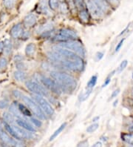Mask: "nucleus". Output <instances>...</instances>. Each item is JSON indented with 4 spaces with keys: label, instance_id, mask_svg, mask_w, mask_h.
Listing matches in <instances>:
<instances>
[{
    "label": "nucleus",
    "instance_id": "nucleus-1",
    "mask_svg": "<svg viewBox=\"0 0 133 147\" xmlns=\"http://www.w3.org/2000/svg\"><path fill=\"white\" fill-rule=\"evenodd\" d=\"M53 50L48 53V57L51 61L61 65L73 71H81L84 69L83 59L76 54L63 48H55Z\"/></svg>",
    "mask_w": 133,
    "mask_h": 147
},
{
    "label": "nucleus",
    "instance_id": "nucleus-2",
    "mask_svg": "<svg viewBox=\"0 0 133 147\" xmlns=\"http://www.w3.org/2000/svg\"><path fill=\"white\" fill-rule=\"evenodd\" d=\"M52 78L60 86L61 90L72 92L77 87V81L73 76L60 71H52L50 73Z\"/></svg>",
    "mask_w": 133,
    "mask_h": 147
},
{
    "label": "nucleus",
    "instance_id": "nucleus-3",
    "mask_svg": "<svg viewBox=\"0 0 133 147\" xmlns=\"http://www.w3.org/2000/svg\"><path fill=\"white\" fill-rule=\"evenodd\" d=\"M4 126H5V129H6V131L16 140H25V139H30L32 137L30 131L22 129L18 125L16 126L14 123L10 125L7 123H5Z\"/></svg>",
    "mask_w": 133,
    "mask_h": 147
},
{
    "label": "nucleus",
    "instance_id": "nucleus-4",
    "mask_svg": "<svg viewBox=\"0 0 133 147\" xmlns=\"http://www.w3.org/2000/svg\"><path fill=\"white\" fill-rule=\"evenodd\" d=\"M21 99L22 100L25 106L28 108L29 110L31 111V113L33 114L36 117H38L39 119H41V120L46 119V115L44 114V112L41 110L40 106L35 102L34 100L23 94L21 97Z\"/></svg>",
    "mask_w": 133,
    "mask_h": 147
},
{
    "label": "nucleus",
    "instance_id": "nucleus-5",
    "mask_svg": "<svg viewBox=\"0 0 133 147\" xmlns=\"http://www.w3.org/2000/svg\"><path fill=\"white\" fill-rule=\"evenodd\" d=\"M59 46L63 49H68L76 54L81 57H84L86 55V50L84 45L76 40H70V41L63 42L59 44Z\"/></svg>",
    "mask_w": 133,
    "mask_h": 147
},
{
    "label": "nucleus",
    "instance_id": "nucleus-6",
    "mask_svg": "<svg viewBox=\"0 0 133 147\" xmlns=\"http://www.w3.org/2000/svg\"><path fill=\"white\" fill-rule=\"evenodd\" d=\"M78 37L76 32L71 29L64 28L61 29L59 34L53 36V40L55 41H59L61 42L70 41V40H75Z\"/></svg>",
    "mask_w": 133,
    "mask_h": 147
},
{
    "label": "nucleus",
    "instance_id": "nucleus-7",
    "mask_svg": "<svg viewBox=\"0 0 133 147\" xmlns=\"http://www.w3.org/2000/svg\"><path fill=\"white\" fill-rule=\"evenodd\" d=\"M25 86L27 89L30 90V92L35 94V95H39L42 97L48 96V92L44 88V86H41L40 84L33 80H27L25 83Z\"/></svg>",
    "mask_w": 133,
    "mask_h": 147
},
{
    "label": "nucleus",
    "instance_id": "nucleus-8",
    "mask_svg": "<svg viewBox=\"0 0 133 147\" xmlns=\"http://www.w3.org/2000/svg\"><path fill=\"white\" fill-rule=\"evenodd\" d=\"M33 97L34 100L40 106V108L44 111L45 115H47L48 116H53L54 115L55 111H54L53 108L52 107L51 105L48 102V101L44 97L35 94L33 96Z\"/></svg>",
    "mask_w": 133,
    "mask_h": 147
},
{
    "label": "nucleus",
    "instance_id": "nucleus-9",
    "mask_svg": "<svg viewBox=\"0 0 133 147\" xmlns=\"http://www.w3.org/2000/svg\"><path fill=\"white\" fill-rule=\"evenodd\" d=\"M40 80L44 86V87H46L47 89L50 90V92L56 94H60L61 92H62L61 88L59 86V84L52 78L47 77L45 76H41Z\"/></svg>",
    "mask_w": 133,
    "mask_h": 147
},
{
    "label": "nucleus",
    "instance_id": "nucleus-10",
    "mask_svg": "<svg viewBox=\"0 0 133 147\" xmlns=\"http://www.w3.org/2000/svg\"><path fill=\"white\" fill-rule=\"evenodd\" d=\"M84 2L86 3V5H87L90 13L94 17L98 18V17H101L102 16L103 11L100 9L98 6L93 1H92V0H84Z\"/></svg>",
    "mask_w": 133,
    "mask_h": 147
},
{
    "label": "nucleus",
    "instance_id": "nucleus-11",
    "mask_svg": "<svg viewBox=\"0 0 133 147\" xmlns=\"http://www.w3.org/2000/svg\"><path fill=\"white\" fill-rule=\"evenodd\" d=\"M16 123L18 126H20L22 129H25L27 131L30 132H34L35 131V129L34 128V126L30 122H28V120H25L24 118H16L15 120Z\"/></svg>",
    "mask_w": 133,
    "mask_h": 147
},
{
    "label": "nucleus",
    "instance_id": "nucleus-12",
    "mask_svg": "<svg viewBox=\"0 0 133 147\" xmlns=\"http://www.w3.org/2000/svg\"><path fill=\"white\" fill-rule=\"evenodd\" d=\"M36 22H37V16L34 13H30L27 15L24 19V25L27 28L32 27L33 25H35Z\"/></svg>",
    "mask_w": 133,
    "mask_h": 147
},
{
    "label": "nucleus",
    "instance_id": "nucleus-13",
    "mask_svg": "<svg viewBox=\"0 0 133 147\" xmlns=\"http://www.w3.org/2000/svg\"><path fill=\"white\" fill-rule=\"evenodd\" d=\"M22 31H23V29H22L21 23H17L14 26H13V28H11V35L13 38L16 39V38L19 37L21 36Z\"/></svg>",
    "mask_w": 133,
    "mask_h": 147
},
{
    "label": "nucleus",
    "instance_id": "nucleus-14",
    "mask_svg": "<svg viewBox=\"0 0 133 147\" xmlns=\"http://www.w3.org/2000/svg\"><path fill=\"white\" fill-rule=\"evenodd\" d=\"M18 109L19 110L20 113L23 117H32V113L31 111L29 110V109L25 106V104H22V103H19L17 105Z\"/></svg>",
    "mask_w": 133,
    "mask_h": 147
},
{
    "label": "nucleus",
    "instance_id": "nucleus-15",
    "mask_svg": "<svg viewBox=\"0 0 133 147\" xmlns=\"http://www.w3.org/2000/svg\"><path fill=\"white\" fill-rule=\"evenodd\" d=\"M98 6L100 9L101 11L104 12V11H107L109 9H110V5L109 4L106 2V0H92Z\"/></svg>",
    "mask_w": 133,
    "mask_h": 147
},
{
    "label": "nucleus",
    "instance_id": "nucleus-16",
    "mask_svg": "<svg viewBox=\"0 0 133 147\" xmlns=\"http://www.w3.org/2000/svg\"><path fill=\"white\" fill-rule=\"evenodd\" d=\"M13 77H14L16 80L19 81V82H22V81H25V80H27V74L25 73L24 71L18 70L14 72V74H13Z\"/></svg>",
    "mask_w": 133,
    "mask_h": 147
},
{
    "label": "nucleus",
    "instance_id": "nucleus-17",
    "mask_svg": "<svg viewBox=\"0 0 133 147\" xmlns=\"http://www.w3.org/2000/svg\"><path fill=\"white\" fill-rule=\"evenodd\" d=\"M66 126H67V123H62L61 125V126H59V127L58 128V129H57L56 130H55V131L53 133V134H52V135L50 136V140H50V141H52V140H53L54 139H55L57 137L60 135L62 131H64V129H65Z\"/></svg>",
    "mask_w": 133,
    "mask_h": 147
},
{
    "label": "nucleus",
    "instance_id": "nucleus-18",
    "mask_svg": "<svg viewBox=\"0 0 133 147\" xmlns=\"http://www.w3.org/2000/svg\"><path fill=\"white\" fill-rule=\"evenodd\" d=\"M10 111L13 115L16 116L17 118H23V117L21 115L19 110L18 109V106L15 103H12L11 106H10Z\"/></svg>",
    "mask_w": 133,
    "mask_h": 147
},
{
    "label": "nucleus",
    "instance_id": "nucleus-19",
    "mask_svg": "<svg viewBox=\"0 0 133 147\" xmlns=\"http://www.w3.org/2000/svg\"><path fill=\"white\" fill-rule=\"evenodd\" d=\"M35 49H36V47H35V44H33V43H30L25 48V54H26L27 56L32 57L35 54Z\"/></svg>",
    "mask_w": 133,
    "mask_h": 147
},
{
    "label": "nucleus",
    "instance_id": "nucleus-20",
    "mask_svg": "<svg viewBox=\"0 0 133 147\" xmlns=\"http://www.w3.org/2000/svg\"><path fill=\"white\" fill-rule=\"evenodd\" d=\"M4 52L6 55H9L12 51V42L10 40H5L4 41Z\"/></svg>",
    "mask_w": 133,
    "mask_h": 147
},
{
    "label": "nucleus",
    "instance_id": "nucleus-21",
    "mask_svg": "<svg viewBox=\"0 0 133 147\" xmlns=\"http://www.w3.org/2000/svg\"><path fill=\"white\" fill-rule=\"evenodd\" d=\"M3 118L4 120H5V123L10 124V125L16 123L15 122V120H15L13 115L11 113H9V112H5V113L3 114Z\"/></svg>",
    "mask_w": 133,
    "mask_h": 147
},
{
    "label": "nucleus",
    "instance_id": "nucleus-22",
    "mask_svg": "<svg viewBox=\"0 0 133 147\" xmlns=\"http://www.w3.org/2000/svg\"><path fill=\"white\" fill-rule=\"evenodd\" d=\"M78 16H79L80 20L84 22H88L89 20H90V15L86 10H82V11H80Z\"/></svg>",
    "mask_w": 133,
    "mask_h": 147
},
{
    "label": "nucleus",
    "instance_id": "nucleus-23",
    "mask_svg": "<svg viewBox=\"0 0 133 147\" xmlns=\"http://www.w3.org/2000/svg\"><path fill=\"white\" fill-rule=\"evenodd\" d=\"M39 12L43 13H47L48 12V7L47 5L46 0H41V1L39 2Z\"/></svg>",
    "mask_w": 133,
    "mask_h": 147
},
{
    "label": "nucleus",
    "instance_id": "nucleus-24",
    "mask_svg": "<svg viewBox=\"0 0 133 147\" xmlns=\"http://www.w3.org/2000/svg\"><path fill=\"white\" fill-rule=\"evenodd\" d=\"M121 138L126 144L133 146V134H123Z\"/></svg>",
    "mask_w": 133,
    "mask_h": 147
},
{
    "label": "nucleus",
    "instance_id": "nucleus-25",
    "mask_svg": "<svg viewBox=\"0 0 133 147\" xmlns=\"http://www.w3.org/2000/svg\"><path fill=\"white\" fill-rule=\"evenodd\" d=\"M97 80H98L97 76L96 75L92 76V77L90 78V80H89L88 83H87V88H88V89H92V88L96 86V83H97Z\"/></svg>",
    "mask_w": 133,
    "mask_h": 147
},
{
    "label": "nucleus",
    "instance_id": "nucleus-26",
    "mask_svg": "<svg viewBox=\"0 0 133 147\" xmlns=\"http://www.w3.org/2000/svg\"><path fill=\"white\" fill-rule=\"evenodd\" d=\"M16 0H3L4 6L7 9H11L14 7Z\"/></svg>",
    "mask_w": 133,
    "mask_h": 147
},
{
    "label": "nucleus",
    "instance_id": "nucleus-27",
    "mask_svg": "<svg viewBox=\"0 0 133 147\" xmlns=\"http://www.w3.org/2000/svg\"><path fill=\"white\" fill-rule=\"evenodd\" d=\"M98 127H99V125H98V123H94L91 124V125H90V126H88V127L87 128V129H86V131H87V133H93L95 132V131L97 130L98 129Z\"/></svg>",
    "mask_w": 133,
    "mask_h": 147
},
{
    "label": "nucleus",
    "instance_id": "nucleus-28",
    "mask_svg": "<svg viewBox=\"0 0 133 147\" xmlns=\"http://www.w3.org/2000/svg\"><path fill=\"white\" fill-rule=\"evenodd\" d=\"M30 123L33 125V126H36V127L39 128L41 127V125H42V123L40 120V119H39L38 117H30Z\"/></svg>",
    "mask_w": 133,
    "mask_h": 147
},
{
    "label": "nucleus",
    "instance_id": "nucleus-29",
    "mask_svg": "<svg viewBox=\"0 0 133 147\" xmlns=\"http://www.w3.org/2000/svg\"><path fill=\"white\" fill-rule=\"evenodd\" d=\"M75 2V5L78 8H79L81 11L82 10H85V2L84 0H73Z\"/></svg>",
    "mask_w": 133,
    "mask_h": 147
},
{
    "label": "nucleus",
    "instance_id": "nucleus-30",
    "mask_svg": "<svg viewBox=\"0 0 133 147\" xmlns=\"http://www.w3.org/2000/svg\"><path fill=\"white\" fill-rule=\"evenodd\" d=\"M7 66V60L5 57L0 58V71L5 70Z\"/></svg>",
    "mask_w": 133,
    "mask_h": 147
},
{
    "label": "nucleus",
    "instance_id": "nucleus-31",
    "mask_svg": "<svg viewBox=\"0 0 133 147\" xmlns=\"http://www.w3.org/2000/svg\"><path fill=\"white\" fill-rule=\"evenodd\" d=\"M49 5H50L51 9H57L59 6V0H50L49 1Z\"/></svg>",
    "mask_w": 133,
    "mask_h": 147
},
{
    "label": "nucleus",
    "instance_id": "nucleus-32",
    "mask_svg": "<svg viewBox=\"0 0 133 147\" xmlns=\"http://www.w3.org/2000/svg\"><path fill=\"white\" fill-rule=\"evenodd\" d=\"M127 65H128V61L126 60V59H124V60H123V61L121 63V64L119 65L118 68V73H121V72H122L123 71H124V69L126 68Z\"/></svg>",
    "mask_w": 133,
    "mask_h": 147
},
{
    "label": "nucleus",
    "instance_id": "nucleus-33",
    "mask_svg": "<svg viewBox=\"0 0 133 147\" xmlns=\"http://www.w3.org/2000/svg\"><path fill=\"white\" fill-rule=\"evenodd\" d=\"M91 90H92V89H88V90H87V91H86L85 92H84V93H82V94H81V96H80V97H79L80 101H84V100H87V99L89 97L90 94Z\"/></svg>",
    "mask_w": 133,
    "mask_h": 147
},
{
    "label": "nucleus",
    "instance_id": "nucleus-34",
    "mask_svg": "<svg viewBox=\"0 0 133 147\" xmlns=\"http://www.w3.org/2000/svg\"><path fill=\"white\" fill-rule=\"evenodd\" d=\"M13 147H26L24 144H22L20 140H16V139H13L11 144Z\"/></svg>",
    "mask_w": 133,
    "mask_h": 147
},
{
    "label": "nucleus",
    "instance_id": "nucleus-35",
    "mask_svg": "<svg viewBox=\"0 0 133 147\" xmlns=\"http://www.w3.org/2000/svg\"><path fill=\"white\" fill-rule=\"evenodd\" d=\"M114 73H115V71H112V73H110V75L106 77V80H105V81H104V83L103 85H102V88H104V87H106V86H107L109 84H110V83L111 82V78H112V77L113 76Z\"/></svg>",
    "mask_w": 133,
    "mask_h": 147
},
{
    "label": "nucleus",
    "instance_id": "nucleus-36",
    "mask_svg": "<svg viewBox=\"0 0 133 147\" xmlns=\"http://www.w3.org/2000/svg\"><path fill=\"white\" fill-rule=\"evenodd\" d=\"M16 67H17L18 69L20 71H25V70H26L27 68V65L22 61L18 62L17 64H16Z\"/></svg>",
    "mask_w": 133,
    "mask_h": 147
},
{
    "label": "nucleus",
    "instance_id": "nucleus-37",
    "mask_svg": "<svg viewBox=\"0 0 133 147\" xmlns=\"http://www.w3.org/2000/svg\"><path fill=\"white\" fill-rule=\"evenodd\" d=\"M76 147H89V142L87 140H84L80 141L77 144Z\"/></svg>",
    "mask_w": 133,
    "mask_h": 147
},
{
    "label": "nucleus",
    "instance_id": "nucleus-38",
    "mask_svg": "<svg viewBox=\"0 0 133 147\" xmlns=\"http://www.w3.org/2000/svg\"><path fill=\"white\" fill-rule=\"evenodd\" d=\"M8 106V102L6 100H0V109H4Z\"/></svg>",
    "mask_w": 133,
    "mask_h": 147
},
{
    "label": "nucleus",
    "instance_id": "nucleus-39",
    "mask_svg": "<svg viewBox=\"0 0 133 147\" xmlns=\"http://www.w3.org/2000/svg\"><path fill=\"white\" fill-rule=\"evenodd\" d=\"M124 40H125V39H122V40H121V41L119 42L117 44V45H116V47H115V52H118L119 51H120V49H121V47H122L123 44H124Z\"/></svg>",
    "mask_w": 133,
    "mask_h": 147
},
{
    "label": "nucleus",
    "instance_id": "nucleus-40",
    "mask_svg": "<svg viewBox=\"0 0 133 147\" xmlns=\"http://www.w3.org/2000/svg\"><path fill=\"white\" fill-rule=\"evenodd\" d=\"M30 32L29 31H22V33H21V37L23 38V39H25V40H27V39H28L29 37H30Z\"/></svg>",
    "mask_w": 133,
    "mask_h": 147
},
{
    "label": "nucleus",
    "instance_id": "nucleus-41",
    "mask_svg": "<svg viewBox=\"0 0 133 147\" xmlns=\"http://www.w3.org/2000/svg\"><path fill=\"white\" fill-rule=\"evenodd\" d=\"M119 93H120V89H119V88L115 90V91L112 93L111 96H110V99H114L115 98V97H117V96L119 94Z\"/></svg>",
    "mask_w": 133,
    "mask_h": 147
},
{
    "label": "nucleus",
    "instance_id": "nucleus-42",
    "mask_svg": "<svg viewBox=\"0 0 133 147\" xmlns=\"http://www.w3.org/2000/svg\"><path fill=\"white\" fill-rule=\"evenodd\" d=\"M60 8H61V11L63 13H65V12H67V11H68V6H67V5H66L65 3H62L61 5V6H60Z\"/></svg>",
    "mask_w": 133,
    "mask_h": 147
},
{
    "label": "nucleus",
    "instance_id": "nucleus-43",
    "mask_svg": "<svg viewBox=\"0 0 133 147\" xmlns=\"http://www.w3.org/2000/svg\"><path fill=\"white\" fill-rule=\"evenodd\" d=\"M96 59H97V60H101L102 58L104 57V53L103 52H98L97 54H96Z\"/></svg>",
    "mask_w": 133,
    "mask_h": 147
},
{
    "label": "nucleus",
    "instance_id": "nucleus-44",
    "mask_svg": "<svg viewBox=\"0 0 133 147\" xmlns=\"http://www.w3.org/2000/svg\"><path fill=\"white\" fill-rule=\"evenodd\" d=\"M13 95H14L15 97L21 98V97L22 96V94H21L20 92H19V91H14V92H13Z\"/></svg>",
    "mask_w": 133,
    "mask_h": 147
},
{
    "label": "nucleus",
    "instance_id": "nucleus-45",
    "mask_svg": "<svg viewBox=\"0 0 133 147\" xmlns=\"http://www.w3.org/2000/svg\"><path fill=\"white\" fill-rule=\"evenodd\" d=\"M91 147H103V144H102V143L101 141H98L96 143H95Z\"/></svg>",
    "mask_w": 133,
    "mask_h": 147
},
{
    "label": "nucleus",
    "instance_id": "nucleus-46",
    "mask_svg": "<svg viewBox=\"0 0 133 147\" xmlns=\"http://www.w3.org/2000/svg\"><path fill=\"white\" fill-rule=\"evenodd\" d=\"M14 59L16 63H18V62L22 61V57H21V56H19V55H16V57H14Z\"/></svg>",
    "mask_w": 133,
    "mask_h": 147
},
{
    "label": "nucleus",
    "instance_id": "nucleus-47",
    "mask_svg": "<svg viewBox=\"0 0 133 147\" xmlns=\"http://www.w3.org/2000/svg\"><path fill=\"white\" fill-rule=\"evenodd\" d=\"M4 51V42L1 41L0 42V53Z\"/></svg>",
    "mask_w": 133,
    "mask_h": 147
},
{
    "label": "nucleus",
    "instance_id": "nucleus-48",
    "mask_svg": "<svg viewBox=\"0 0 133 147\" xmlns=\"http://www.w3.org/2000/svg\"><path fill=\"white\" fill-rule=\"evenodd\" d=\"M109 2H111V3H112V4H118V0H108Z\"/></svg>",
    "mask_w": 133,
    "mask_h": 147
},
{
    "label": "nucleus",
    "instance_id": "nucleus-49",
    "mask_svg": "<svg viewBox=\"0 0 133 147\" xmlns=\"http://www.w3.org/2000/svg\"><path fill=\"white\" fill-rule=\"evenodd\" d=\"M99 119H100L99 117H94V118L92 119V121H93V122H97L98 120H99Z\"/></svg>",
    "mask_w": 133,
    "mask_h": 147
},
{
    "label": "nucleus",
    "instance_id": "nucleus-50",
    "mask_svg": "<svg viewBox=\"0 0 133 147\" xmlns=\"http://www.w3.org/2000/svg\"><path fill=\"white\" fill-rule=\"evenodd\" d=\"M129 129H130V131H133V125H132V126H130V128H129Z\"/></svg>",
    "mask_w": 133,
    "mask_h": 147
},
{
    "label": "nucleus",
    "instance_id": "nucleus-51",
    "mask_svg": "<svg viewBox=\"0 0 133 147\" xmlns=\"http://www.w3.org/2000/svg\"><path fill=\"white\" fill-rule=\"evenodd\" d=\"M118 100H115V102H114V104H113V106H116V105L118 104Z\"/></svg>",
    "mask_w": 133,
    "mask_h": 147
},
{
    "label": "nucleus",
    "instance_id": "nucleus-52",
    "mask_svg": "<svg viewBox=\"0 0 133 147\" xmlns=\"http://www.w3.org/2000/svg\"><path fill=\"white\" fill-rule=\"evenodd\" d=\"M4 131V130H3V128H2V125L0 124V133L2 132V131Z\"/></svg>",
    "mask_w": 133,
    "mask_h": 147
},
{
    "label": "nucleus",
    "instance_id": "nucleus-53",
    "mask_svg": "<svg viewBox=\"0 0 133 147\" xmlns=\"http://www.w3.org/2000/svg\"><path fill=\"white\" fill-rule=\"evenodd\" d=\"M132 79H133V74H132Z\"/></svg>",
    "mask_w": 133,
    "mask_h": 147
},
{
    "label": "nucleus",
    "instance_id": "nucleus-54",
    "mask_svg": "<svg viewBox=\"0 0 133 147\" xmlns=\"http://www.w3.org/2000/svg\"><path fill=\"white\" fill-rule=\"evenodd\" d=\"M0 147H1V146H0Z\"/></svg>",
    "mask_w": 133,
    "mask_h": 147
}]
</instances>
